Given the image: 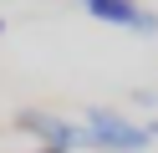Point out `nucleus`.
I'll list each match as a JSON object with an SVG mask.
<instances>
[{"mask_svg": "<svg viewBox=\"0 0 158 153\" xmlns=\"http://www.w3.org/2000/svg\"><path fill=\"white\" fill-rule=\"evenodd\" d=\"M82 128H87V143L102 148V153H143L148 143H153V133H148L143 122H127L123 112H112V107H87Z\"/></svg>", "mask_w": 158, "mask_h": 153, "instance_id": "obj_1", "label": "nucleus"}, {"mask_svg": "<svg viewBox=\"0 0 158 153\" xmlns=\"http://www.w3.org/2000/svg\"><path fill=\"white\" fill-rule=\"evenodd\" d=\"M148 133H153V138H158V122H148Z\"/></svg>", "mask_w": 158, "mask_h": 153, "instance_id": "obj_4", "label": "nucleus"}, {"mask_svg": "<svg viewBox=\"0 0 158 153\" xmlns=\"http://www.w3.org/2000/svg\"><path fill=\"white\" fill-rule=\"evenodd\" d=\"M87 15L107 20V26H123V31H138V36H158V10H148L143 0H77Z\"/></svg>", "mask_w": 158, "mask_h": 153, "instance_id": "obj_3", "label": "nucleus"}, {"mask_svg": "<svg viewBox=\"0 0 158 153\" xmlns=\"http://www.w3.org/2000/svg\"><path fill=\"white\" fill-rule=\"evenodd\" d=\"M10 128H15V133H26V138H36L41 148H51V153H77V148H92L82 122H66L61 112H46V107H21V112L10 117Z\"/></svg>", "mask_w": 158, "mask_h": 153, "instance_id": "obj_2", "label": "nucleus"}, {"mask_svg": "<svg viewBox=\"0 0 158 153\" xmlns=\"http://www.w3.org/2000/svg\"><path fill=\"white\" fill-rule=\"evenodd\" d=\"M36 153H51V148H36Z\"/></svg>", "mask_w": 158, "mask_h": 153, "instance_id": "obj_5", "label": "nucleus"}, {"mask_svg": "<svg viewBox=\"0 0 158 153\" xmlns=\"http://www.w3.org/2000/svg\"><path fill=\"white\" fill-rule=\"evenodd\" d=\"M0 31H5V20H0Z\"/></svg>", "mask_w": 158, "mask_h": 153, "instance_id": "obj_6", "label": "nucleus"}]
</instances>
